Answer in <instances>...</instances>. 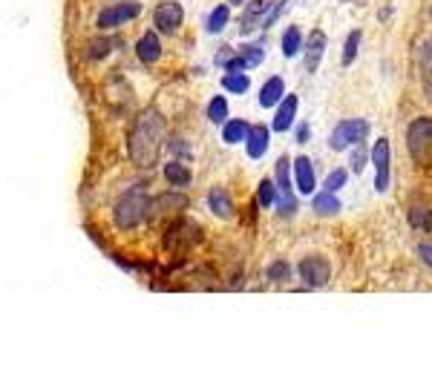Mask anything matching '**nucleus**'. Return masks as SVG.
<instances>
[{"mask_svg":"<svg viewBox=\"0 0 432 382\" xmlns=\"http://www.w3.org/2000/svg\"><path fill=\"white\" fill-rule=\"evenodd\" d=\"M168 135V124L159 110H144L130 132V161L135 167H153L162 156V144Z\"/></svg>","mask_w":432,"mask_h":382,"instance_id":"nucleus-1","label":"nucleus"},{"mask_svg":"<svg viewBox=\"0 0 432 382\" xmlns=\"http://www.w3.org/2000/svg\"><path fill=\"white\" fill-rule=\"evenodd\" d=\"M153 201L148 193H141V190H130L118 198L115 210H113V218H115V227H121V230H130V227L141 224L144 218H148Z\"/></svg>","mask_w":432,"mask_h":382,"instance_id":"nucleus-2","label":"nucleus"},{"mask_svg":"<svg viewBox=\"0 0 432 382\" xmlns=\"http://www.w3.org/2000/svg\"><path fill=\"white\" fill-rule=\"evenodd\" d=\"M406 147L418 167H432V118H415L409 124Z\"/></svg>","mask_w":432,"mask_h":382,"instance_id":"nucleus-3","label":"nucleus"},{"mask_svg":"<svg viewBox=\"0 0 432 382\" xmlns=\"http://www.w3.org/2000/svg\"><path fill=\"white\" fill-rule=\"evenodd\" d=\"M366 135H369V121H364V118H346V121H340V124L331 129L329 147H331L334 152H343V149H349V147H357Z\"/></svg>","mask_w":432,"mask_h":382,"instance_id":"nucleus-4","label":"nucleus"},{"mask_svg":"<svg viewBox=\"0 0 432 382\" xmlns=\"http://www.w3.org/2000/svg\"><path fill=\"white\" fill-rule=\"evenodd\" d=\"M274 176H277V187H279L277 210H279V216H292V213L297 210V198H294V193H292V161L279 159Z\"/></svg>","mask_w":432,"mask_h":382,"instance_id":"nucleus-5","label":"nucleus"},{"mask_svg":"<svg viewBox=\"0 0 432 382\" xmlns=\"http://www.w3.org/2000/svg\"><path fill=\"white\" fill-rule=\"evenodd\" d=\"M182 21H185V9L176 4V0H165V4H159L156 12H153V26L162 35H173L182 26Z\"/></svg>","mask_w":432,"mask_h":382,"instance_id":"nucleus-6","label":"nucleus"},{"mask_svg":"<svg viewBox=\"0 0 432 382\" xmlns=\"http://www.w3.org/2000/svg\"><path fill=\"white\" fill-rule=\"evenodd\" d=\"M372 161H375V170H378V176H375V190H378V193H386V187H389V164H392V147H389L386 138H378V141H375V147H372Z\"/></svg>","mask_w":432,"mask_h":382,"instance_id":"nucleus-7","label":"nucleus"},{"mask_svg":"<svg viewBox=\"0 0 432 382\" xmlns=\"http://www.w3.org/2000/svg\"><path fill=\"white\" fill-rule=\"evenodd\" d=\"M138 12H141L138 4H113V6H107V9L96 18V23H98V29H115V26H121V23H127V21H135Z\"/></svg>","mask_w":432,"mask_h":382,"instance_id":"nucleus-8","label":"nucleus"},{"mask_svg":"<svg viewBox=\"0 0 432 382\" xmlns=\"http://www.w3.org/2000/svg\"><path fill=\"white\" fill-rule=\"evenodd\" d=\"M297 273L300 279L306 282V287H323L329 282V262L323 256H306L300 265H297Z\"/></svg>","mask_w":432,"mask_h":382,"instance_id":"nucleus-9","label":"nucleus"},{"mask_svg":"<svg viewBox=\"0 0 432 382\" xmlns=\"http://www.w3.org/2000/svg\"><path fill=\"white\" fill-rule=\"evenodd\" d=\"M297 110H300V98H297V95H285V98L277 104V115H274L271 129H274V132H288V129L294 127Z\"/></svg>","mask_w":432,"mask_h":382,"instance_id":"nucleus-10","label":"nucleus"},{"mask_svg":"<svg viewBox=\"0 0 432 382\" xmlns=\"http://www.w3.org/2000/svg\"><path fill=\"white\" fill-rule=\"evenodd\" d=\"M303 46H306V49H303V63H306V69H309V72H317V66H320V60H323V55H326V32L314 29V32L306 38Z\"/></svg>","mask_w":432,"mask_h":382,"instance_id":"nucleus-11","label":"nucleus"},{"mask_svg":"<svg viewBox=\"0 0 432 382\" xmlns=\"http://www.w3.org/2000/svg\"><path fill=\"white\" fill-rule=\"evenodd\" d=\"M294 181H297V190L303 196H312L314 187H317V179H314V167L306 156H297L294 159Z\"/></svg>","mask_w":432,"mask_h":382,"instance_id":"nucleus-12","label":"nucleus"},{"mask_svg":"<svg viewBox=\"0 0 432 382\" xmlns=\"http://www.w3.org/2000/svg\"><path fill=\"white\" fill-rule=\"evenodd\" d=\"M245 147H248V159H262V152L268 149V127L265 124H254L248 127V135H245Z\"/></svg>","mask_w":432,"mask_h":382,"instance_id":"nucleus-13","label":"nucleus"},{"mask_svg":"<svg viewBox=\"0 0 432 382\" xmlns=\"http://www.w3.org/2000/svg\"><path fill=\"white\" fill-rule=\"evenodd\" d=\"M135 55H138V60H144V63H156V60H159V55H162V43H159L156 32H144V35L138 38V43H135Z\"/></svg>","mask_w":432,"mask_h":382,"instance_id":"nucleus-14","label":"nucleus"},{"mask_svg":"<svg viewBox=\"0 0 432 382\" xmlns=\"http://www.w3.org/2000/svg\"><path fill=\"white\" fill-rule=\"evenodd\" d=\"M285 81L279 78V75H274V78H268L265 81V87L259 90V107H265V110H271V107H277L285 95Z\"/></svg>","mask_w":432,"mask_h":382,"instance_id":"nucleus-15","label":"nucleus"},{"mask_svg":"<svg viewBox=\"0 0 432 382\" xmlns=\"http://www.w3.org/2000/svg\"><path fill=\"white\" fill-rule=\"evenodd\" d=\"M207 204H210L213 216H220V218H231V216H234V201H231V196H228L222 187H210Z\"/></svg>","mask_w":432,"mask_h":382,"instance_id":"nucleus-16","label":"nucleus"},{"mask_svg":"<svg viewBox=\"0 0 432 382\" xmlns=\"http://www.w3.org/2000/svg\"><path fill=\"white\" fill-rule=\"evenodd\" d=\"M274 4L277 0H251V4L245 6V21H242V29L248 32V29H254L257 26V21L262 23V18L274 9Z\"/></svg>","mask_w":432,"mask_h":382,"instance_id":"nucleus-17","label":"nucleus"},{"mask_svg":"<svg viewBox=\"0 0 432 382\" xmlns=\"http://www.w3.org/2000/svg\"><path fill=\"white\" fill-rule=\"evenodd\" d=\"M312 207H314L317 216H337V213H340V198H334V193L323 190V193L314 196Z\"/></svg>","mask_w":432,"mask_h":382,"instance_id":"nucleus-18","label":"nucleus"},{"mask_svg":"<svg viewBox=\"0 0 432 382\" xmlns=\"http://www.w3.org/2000/svg\"><path fill=\"white\" fill-rule=\"evenodd\" d=\"M303 32H300V26H288L285 32H282V55L285 58H294L300 49H303Z\"/></svg>","mask_w":432,"mask_h":382,"instance_id":"nucleus-19","label":"nucleus"},{"mask_svg":"<svg viewBox=\"0 0 432 382\" xmlns=\"http://www.w3.org/2000/svg\"><path fill=\"white\" fill-rule=\"evenodd\" d=\"M245 135H248V124H245V121L228 118V121L222 124V141H225V144H240V141H245Z\"/></svg>","mask_w":432,"mask_h":382,"instance_id":"nucleus-20","label":"nucleus"},{"mask_svg":"<svg viewBox=\"0 0 432 382\" xmlns=\"http://www.w3.org/2000/svg\"><path fill=\"white\" fill-rule=\"evenodd\" d=\"M222 87L225 92H234V95H245L251 90V81H248V75L245 72H225V78H222Z\"/></svg>","mask_w":432,"mask_h":382,"instance_id":"nucleus-21","label":"nucleus"},{"mask_svg":"<svg viewBox=\"0 0 432 382\" xmlns=\"http://www.w3.org/2000/svg\"><path fill=\"white\" fill-rule=\"evenodd\" d=\"M228 21H231V6H216L213 12H210V18H207V23H205V29L210 32V35H220L225 26H228Z\"/></svg>","mask_w":432,"mask_h":382,"instance_id":"nucleus-22","label":"nucleus"},{"mask_svg":"<svg viewBox=\"0 0 432 382\" xmlns=\"http://www.w3.org/2000/svg\"><path fill=\"white\" fill-rule=\"evenodd\" d=\"M165 179H168L173 187H187V184H190V170H187L185 164H179V161H170V164L165 167Z\"/></svg>","mask_w":432,"mask_h":382,"instance_id":"nucleus-23","label":"nucleus"},{"mask_svg":"<svg viewBox=\"0 0 432 382\" xmlns=\"http://www.w3.org/2000/svg\"><path fill=\"white\" fill-rule=\"evenodd\" d=\"M257 198H259V207H277V201H279V187H277L271 179H265V181H259V187H257Z\"/></svg>","mask_w":432,"mask_h":382,"instance_id":"nucleus-24","label":"nucleus"},{"mask_svg":"<svg viewBox=\"0 0 432 382\" xmlns=\"http://www.w3.org/2000/svg\"><path fill=\"white\" fill-rule=\"evenodd\" d=\"M207 118H210L213 124H225V121H228V98H225V95L210 98V104H207Z\"/></svg>","mask_w":432,"mask_h":382,"instance_id":"nucleus-25","label":"nucleus"},{"mask_svg":"<svg viewBox=\"0 0 432 382\" xmlns=\"http://www.w3.org/2000/svg\"><path fill=\"white\" fill-rule=\"evenodd\" d=\"M360 38H364V32L360 29H351L349 38H346V46H343V66H351L354 58H357V46H360Z\"/></svg>","mask_w":432,"mask_h":382,"instance_id":"nucleus-26","label":"nucleus"},{"mask_svg":"<svg viewBox=\"0 0 432 382\" xmlns=\"http://www.w3.org/2000/svg\"><path fill=\"white\" fill-rule=\"evenodd\" d=\"M110 49H115V41H110V38H96V41L87 46V58H90V60H98V58H104Z\"/></svg>","mask_w":432,"mask_h":382,"instance_id":"nucleus-27","label":"nucleus"},{"mask_svg":"<svg viewBox=\"0 0 432 382\" xmlns=\"http://www.w3.org/2000/svg\"><path fill=\"white\" fill-rule=\"evenodd\" d=\"M346 181H349V173H346L343 167H337V170H331V173L326 176V184H323V187H326L329 193H337V190L346 187Z\"/></svg>","mask_w":432,"mask_h":382,"instance_id":"nucleus-28","label":"nucleus"},{"mask_svg":"<svg viewBox=\"0 0 432 382\" xmlns=\"http://www.w3.org/2000/svg\"><path fill=\"white\" fill-rule=\"evenodd\" d=\"M242 60H245V69H254V66H259V63L265 60V52H262V46H245V49H242Z\"/></svg>","mask_w":432,"mask_h":382,"instance_id":"nucleus-29","label":"nucleus"},{"mask_svg":"<svg viewBox=\"0 0 432 382\" xmlns=\"http://www.w3.org/2000/svg\"><path fill=\"white\" fill-rule=\"evenodd\" d=\"M285 6H288V0H277V4H274V9H271V12L265 15V18H262V23H259V26H262V29H268V26H274V23L279 21V15L285 12Z\"/></svg>","mask_w":432,"mask_h":382,"instance_id":"nucleus-30","label":"nucleus"},{"mask_svg":"<svg viewBox=\"0 0 432 382\" xmlns=\"http://www.w3.org/2000/svg\"><path fill=\"white\" fill-rule=\"evenodd\" d=\"M421 69H423L426 78L432 75V38H429V41L421 46Z\"/></svg>","mask_w":432,"mask_h":382,"instance_id":"nucleus-31","label":"nucleus"},{"mask_svg":"<svg viewBox=\"0 0 432 382\" xmlns=\"http://www.w3.org/2000/svg\"><path fill=\"white\" fill-rule=\"evenodd\" d=\"M288 276H292V270H288L285 262H274V265L268 267V279H274V282H282V279H288Z\"/></svg>","mask_w":432,"mask_h":382,"instance_id":"nucleus-32","label":"nucleus"},{"mask_svg":"<svg viewBox=\"0 0 432 382\" xmlns=\"http://www.w3.org/2000/svg\"><path fill=\"white\" fill-rule=\"evenodd\" d=\"M366 161H369L366 149H364V147H357V149H354V156H351V170H354V173H364Z\"/></svg>","mask_w":432,"mask_h":382,"instance_id":"nucleus-33","label":"nucleus"},{"mask_svg":"<svg viewBox=\"0 0 432 382\" xmlns=\"http://www.w3.org/2000/svg\"><path fill=\"white\" fill-rule=\"evenodd\" d=\"M418 253H421L423 265H426V267H432V245H421V248H418Z\"/></svg>","mask_w":432,"mask_h":382,"instance_id":"nucleus-34","label":"nucleus"},{"mask_svg":"<svg viewBox=\"0 0 432 382\" xmlns=\"http://www.w3.org/2000/svg\"><path fill=\"white\" fill-rule=\"evenodd\" d=\"M297 141H300V144L309 141V124H297Z\"/></svg>","mask_w":432,"mask_h":382,"instance_id":"nucleus-35","label":"nucleus"},{"mask_svg":"<svg viewBox=\"0 0 432 382\" xmlns=\"http://www.w3.org/2000/svg\"><path fill=\"white\" fill-rule=\"evenodd\" d=\"M231 4H242V0H231Z\"/></svg>","mask_w":432,"mask_h":382,"instance_id":"nucleus-36","label":"nucleus"}]
</instances>
